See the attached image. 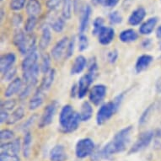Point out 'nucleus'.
<instances>
[{"label":"nucleus","instance_id":"obj_1","mask_svg":"<svg viewBox=\"0 0 161 161\" xmlns=\"http://www.w3.org/2000/svg\"><path fill=\"white\" fill-rule=\"evenodd\" d=\"M132 132V126H128L124 127L123 129L120 130L115 135L113 139L100 150V156L104 158L110 159L114 154L124 151L130 142Z\"/></svg>","mask_w":161,"mask_h":161},{"label":"nucleus","instance_id":"obj_2","mask_svg":"<svg viewBox=\"0 0 161 161\" xmlns=\"http://www.w3.org/2000/svg\"><path fill=\"white\" fill-rule=\"evenodd\" d=\"M81 118L79 113L74 111L73 106L66 105L62 108L59 114V124L62 131L65 133L74 132L79 127Z\"/></svg>","mask_w":161,"mask_h":161},{"label":"nucleus","instance_id":"obj_3","mask_svg":"<svg viewBox=\"0 0 161 161\" xmlns=\"http://www.w3.org/2000/svg\"><path fill=\"white\" fill-rule=\"evenodd\" d=\"M36 36L33 34H27L26 32L18 29L14 32L13 42L18 51L22 55H28L32 51L36 50Z\"/></svg>","mask_w":161,"mask_h":161},{"label":"nucleus","instance_id":"obj_4","mask_svg":"<svg viewBox=\"0 0 161 161\" xmlns=\"http://www.w3.org/2000/svg\"><path fill=\"white\" fill-rule=\"evenodd\" d=\"M118 110V107L114 103V101H110L106 104H103L98 110L96 114V122L98 125H103L106 123L116 111Z\"/></svg>","mask_w":161,"mask_h":161},{"label":"nucleus","instance_id":"obj_5","mask_svg":"<svg viewBox=\"0 0 161 161\" xmlns=\"http://www.w3.org/2000/svg\"><path fill=\"white\" fill-rule=\"evenodd\" d=\"M58 103L56 100H53L46 106L43 111L42 115L39 119L38 127L40 128H44V127H47L53 122V118H54V116L58 110Z\"/></svg>","mask_w":161,"mask_h":161},{"label":"nucleus","instance_id":"obj_6","mask_svg":"<svg viewBox=\"0 0 161 161\" xmlns=\"http://www.w3.org/2000/svg\"><path fill=\"white\" fill-rule=\"evenodd\" d=\"M95 149V143L92 139L85 137L78 141L75 147V153L79 158H86L93 153Z\"/></svg>","mask_w":161,"mask_h":161},{"label":"nucleus","instance_id":"obj_7","mask_svg":"<svg viewBox=\"0 0 161 161\" xmlns=\"http://www.w3.org/2000/svg\"><path fill=\"white\" fill-rule=\"evenodd\" d=\"M153 137H154V132L153 131H146V132H142L139 135V137H137L134 144L132 146L129 153H135L143 150L150 144Z\"/></svg>","mask_w":161,"mask_h":161},{"label":"nucleus","instance_id":"obj_8","mask_svg":"<svg viewBox=\"0 0 161 161\" xmlns=\"http://www.w3.org/2000/svg\"><path fill=\"white\" fill-rule=\"evenodd\" d=\"M69 40L67 36L63 37L61 40H59L53 47L51 53L52 57L56 61H60L63 58H66L67 49L69 46Z\"/></svg>","mask_w":161,"mask_h":161},{"label":"nucleus","instance_id":"obj_9","mask_svg":"<svg viewBox=\"0 0 161 161\" xmlns=\"http://www.w3.org/2000/svg\"><path fill=\"white\" fill-rule=\"evenodd\" d=\"M106 95V87L104 85H96L90 90L89 100L93 105L99 106Z\"/></svg>","mask_w":161,"mask_h":161},{"label":"nucleus","instance_id":"obj_10","mask_svg":"<svg viewBox=\"0 0 161 161\" xmlns=\"http://www.w3.org/2000/svg\"><path fill=\"white\" fill-rule=\"evenodd\" d=\"M95 79V76L90 73L85 74L83 75L79 80V83L77 85L78 87V97L79 99H82L87 95L90 90V85H92L93 81Z\"/></svg>","mask_w":161,"mask_h":161},{"label":"nucleus","instance_id":"obj_11","mask_svg":"<svg viewBox=\"0 0 161 161\" xmlns=\"http://www.w3.org/2000/svg\"><path fill=\"white\" fill-rule=\"evenodd\" d=\"M16 62V56L14 53H8L3 55L0 58V71L2 75L14 67Z\"/></svg>","mask_w":161,"mask_h":161},{"label":"nucleus","instance_id":"obj_12","mask_svg":"<svg viewBox=\"0 0 161 161\" xmlns=\"http://www.w3.org/2000/svg\"><path fill=\"white\" fill-rule=\"evenodd\" d=\"M98 41L101 45H109L115 38V30L112 27L104 26L97 35Z\"/></svg>","mask_w":161,"mask_h":161},{"label":"nucleus","instance_id":"obj_13","mask_svg":"<svg viewBox=\"0 0 161 161\" xmlns=\"http://www.w3.org/2000/svg\"><path fill=\"white\" fill-rule=\"evenodd\" d=\"M22 89H23V80L20 78H15L11 82H9L3 93V95L6 98H10L19 91H21Z\"/></svg>","mask_w":161,"mask_h":161},{"label":"nucleus","instance_id":"obj_14","mask_svg":"<svg viewBox=\"0 0 161 161\" xmlns=\"http://www.w3.org/2000/svg\"><path fill=\"white\" fill-rule=\"evenodd\" d=\"M91 12H92V9H91V7L90 5H85L82 9L79 25V34H84L85 31L87 30L88 26H89V23H90Z\"/></svg>","mask_w":161,"mask_h":161},{"label":"nucleus","instance_id":"obj_15","mask_svg":"<svg viewBox=\"0 0 161 161\" xmlns=\"http://www.w3.org/2000/svg\"><path fill=\"white\" fill-rule=\"evenodd\" d=\"M146 16V9L143 7H138L132 11L128 17V24L132 26H137L140 25Z\"/></svg>","mask_w":161,"mask_h":161},{"label":"nucleus","instance_id":"obj_16","mask_svg":"<svg viewBox=\"0 0 161 161\" xmlns=\"http://www.w3.org/2000/svg\"><path fill=\"white\" fill-rule=\"evenodd\" d=\"M20 148H21V143H20L19 138H16L13 141L3 143L1 144V152H3V153L18 155Z\"/></svg>","mask_w":161,"mask_h":161},{"label":"nucleus","instance_id":"obj_17","mask_svg":"<svg viewBox=\"0 0 161 161\" xmlns=\"http://www.w3.org/2000/svg\"><path fill=\"white\" fill-rule=\"evenodd\" d=\"M153 60V58L152 56L148 54H143L138 57L135 64V71L137 74H140L141 72L144 71L149 67L152 62Z\"/></svg>","mask_w":161,"mask_h":161},{"label":"nucleus","instance_id":"obj_18","mask_svg":"<svg viewBox=\"0 0 161 161\" xmlns=\"http://www.w3.org/2000/svg\"><path fill=\"white\" fill-rule=\"evenodd\" d=\"M37 61H38V53H37L36 49V50L32 51L31 53H30L28 55L25 56V59L22 61V72H25L32 69L33 67L38 64Z\"/></svg>","mask_w":161,"mask_h":161},{"label":"nucleus","instance_id":"obj_19","mask_svg":"<svg viewBox=\"0 0 161 161\" xmlns=\"http://www.w3.org/2000/svg\"><path fill=\"white\" fill-rule=\"evenodd\" d=\"M44 98H45V92L41 90L38 88L35 94L32 95L31 100L29 101V109L31 111H35L42 106L44 102Z\"/></svg>","mask_w":161,"mask_h":161},{"label":"nucleus","instance_id":"obj_20","mask_svg":"<svg viewBox=\"0 0 161 161\" xmlns=\"http://www.w3.org/2000/svg\"><path fill=\"white\" fill-rule=\"evenodd\" d=\"M86 65H87L86 58L83 55L77 56L75 59H74V63L72 64L70 73H71V74H74V75L79 74L80 73H82L83 70L85 69Z\"/></svg>","mask_w":161,"mask_h":161},{"label":"nucleus","instance_id":"obj_21","mask_svg":"<svg viewBox=\"0 0 161 161\" xmlns=\"http://www.w3.org/2000/svg\"><path fill=\"white\" fill-rule=\"evenodd\" d=\"M56 71L55 69H52L50 71H48L47 74H44L41 85H40L39 89L41 90H42L43 92H47L50 90V88L52 87L53 82H54V79H55Z\"/></svg>","mask_w":161,"mask_h":161},{"label":"nucleus","instance_id":"obj_22","mask_svg":"<svg viewBox=\"0 0 161 161\" xmlns=\"http://www.w3.org/2000/svg\"><path fill=\"white\" fill-rule=\"evenodd\" d=\"M157 23H158V18L157 17H151L140 25L139 33L141 35H143V36L150 35L153 31Z\"/></svg>","mask_w":161,"mask_h":161},{"label":"nucleus","instance_id":"obj_23","mask_svg":"<svg viewBox=\"0 0 161 161\" xmlns=\"http://www.w3.org/2000/svg\"><path fill=\"white\" fill-rule=\"evenodd\" d=\"M67 158V153L65 152L64 146L58 145L54 146L50 152L51 161H65Z\"/></svg>","mask_w":161,"mask_h":161},{"label":"nucleus","instance_id":"obj_24","mask_svg":"<svg viewBox=\"0 0 161 161\" xmlns=\"http://www.w3.org/2000/svg\"><path fill=\"white\" fill-rule=\"evenodd\" d=\"M52 41V33L49 26L45 25L42 29V36L39 41V47L42 50H45L46 48L48 47V46Z\"/></svg>","mask_w":161,"mask_h":161},{"label":"nucleus","instance_id":"obj_25","mask_svg":"<svg viewBox=\"0 0 161 161\" xmlns=\"http://www.w3.org/2000/svg\"><path fill=\"white\" fill-rule=\"evenodd\" d=\"M25 9L28 15L36 17L38 14L42 13V8L39 0H28L25 5Z\"/></svg>","mask_w":161,"mask_h":161},{"label":"nucleus","instance_id":"obj_26","mask_svg":"<svg viewBox=\"0 0 161 161\" xmlns=\"http://www.w3.org/2000/svg\"><path fill=\"white\" fill-rule=\"evenodd\" d=\"M138 38V34L133 29H127L122 31L119 35V39L123 43L133 42Z\"/></svg>","mask_w":161,"mask_h":161},{"label":"nucleus","instance_id":"obj_27","mask_svg":"<svg viewBox=\"0 0 161 161\" xmlns=\"http://www.w3.org/2000/svg\"><path fill=\"white\" fill-rule=\"evenodd\" d=\"M79 116L82 122H88L93 116V107L89 101H84L80 107Z\"/></svg>","mask_w":161,"mask_h":161},{"label":"nucleus","instance_id":"obj_28","mask_svg":"<svg viewBox=\"0 0 161 161\" xmlns=\"http://www.w3.org/2000/svg\"><path fill=\"white\" fill-rule=\"evenodd\" d=\"M25 116V109L22 106H19L16 109H14L12 113L9 116L7 124L8 125H14L19 121H21Z\"/></svg>","mask_w":161,"mask_h":161},{"label":"nucleus","instance_id":"obj_29","mask_svg":"<svg viewBox=\"0 0 161 161\" xmlns=\"http://www.w3.org/2000/svg\"><path fill=\"white\" fill-rule=\"evenodd\" d=\"M157 102L152 103L150 106H148L146 110L143 112V114L141 115L139 118V125H144L150 120V118L153 116V114L154 113V111L157 109Z\"/></svg>","mask_w":161,"mask_h":161},{"label":"nucleus","instance_id":"obj_30","mask_svg":"<svg viewBox=\"0 0 161 161\" xmlns=\"http://www.w3.org/2000/svg\"><path fill=\"white\" fill-rule=\"evenodd\" d=\"M32 143V136L31 132H25L24 140H23V144H22V149H23V153L25 158H28L31 153V147Z\"/></svg>","mask_w":161,"mask_h":161},{"label":"nucleus","instance_id":"obj_31","mask_svg":"<svg viewBox=\"0 0 161 161\" xmlns=\"http://www.w3.org/2000/svg\"><path fill=\"white\" fill-rule=\"evenodd\" d=\"M50 26L55 32L60 33L64 31L65 27V19L64 17L53 18L50 23Z\"/></svg>","mask_w":161,"mask_h":161},{"label":"nucleus","instance_id":"obj_32","mask_svg":"<svg viewBox=\"0 0 161 161\" xmlns=\"http://www.w3.org/2000/svg\"><path fill=\"white\" fill-rule=\"evenodd\" d=\"M62 6V17L65 19H69L72 17L73 11V0H63Z\"/></svg>","mask_w":161,"mask_h":161},{"label":"nucleus","instance_id":"obj_33","mask_svg":"<svg viewBox=\"0 0 161 161\" xmlns=\"http://www.w3.org/2000/svg\"><path fill=\"white\" fill-rule=\"evenodd\" d=\"M37 18L34 16H29V18L27 19L25 23V31L27 34H32V31H34L35 27L36 25Z\"/></svg>","mask_w":161,"mask_h":161},{"label":"nucleus","instance_id":"obj_34","mask_svg":"<svg viewBox=\"0 0 161 161\" xmlns=\"http://www.w3.org/2000/svg\"><path fill=\"white\" fill-rule=\"evenodd\" d=\"M41 71L43 74H47L51 69V58L48 54H44L42 58V63H41Z\"/></svg>","mask_w":161,"mask_h":161},{"label":"nucleus","instance_id":"obj_35","mask_svg":"<svg viewBox=\"0 0 161 161\" xmlns=\"http://www.w3.org/2000/svg\"><path fill=\"white\" fill-rule=\"evenodd\" d=\"M104 19L102 17H97L94 19L93 22V31L92 34L94 36H97L99 34V32L100 31V30L104 27Z\"/></svg>","mask_w":161,"mask_h":161},{"label":"nucleus","instance_id":"obj_36","mask_svg":"<svg viewBox=\"0 0 161 161\" xmlns=\"http://www.w3.org/2000/svg\"><path fill=\"white\" fill-rule=\"evenodd\" d=\"M108 19L111 25H118L122 23L123 18H122V15L120 14L119 11L115 10L109 14Z\"/></svg>","mask_w":161,"mask_h":161},{"label":"nucleus","instance_id":"obj_37","mask_svg":"<svg viewBox=\"0 0 161 161\" xmlns=\"http://www.w3.org/2000/svg\"><path fill=\"white\" fill-rule=\"evenodd\" d=\"M26 0H10L9 8L13 11H19L24 8Z\"/></svg>","mask_w":161,"mask_h":161},{"label":"nucleus","instance_id":"obj_38","mask_svg":"<svg viewBox=\"0 0 161 161\" xmlns=\"http://www.w3.org/2000/svg\"><path fill=\"white\" fill-rule=\"evenodd\" d=\"M16 106V100L14 99H8V100H3L1 102V109L6 111H11L14 110Z\"/></svg>","mask_w":161,"mask_h":161},{"label":"nucleus","instance_id":"obj_39","mask_svg":"<svg viewBox=\"0 0 161 161\" xmlns=\"http://www.w3.org/2000/svg\"><path fill=\"white\" fill-rule=\"evenodd\" d=\"M79 50L80 52H84L89 47V39L85 34L79 35Z\"/></svg>","mask_w":161,"mask_h":161},{"label":"nucleus","instance_id":"obj_40","mask_svg":"<svg viewBox=\"0 0 161 161\" xmlns=\"http://www.w3.org/2000/svg\"><path fill=\"white\" fill-rule=\"evenodd\" d=\"M35 86H36V85H25V87L22 89V90L20 91V94H19V98H20V100H25V99L31 94L32 90H33Z\"/></svg>","mask_w":161,"mask_h":161},{"label":"nucleus","instance_id":"obj_41","mask_svg":"<svg viewBox=\"0 0 161 161\" xmlns=\"http://www.w3.org/2000/svg\"><path fill=\"white\" fill-rule=\"evenodd\" d=\"M14 137V133L13 131L9 129H3L0 132V138H1V141H3V142L13 140Z\"/></svg>","mask_w":161,"mask_h":161},{"label":"nucleus","instance_id":"obj_42","mask_svg":"<svg viewBox=\"0 0 161 161\" xmlns=\"http://www.w3.org/2000/svg\"><path fill=\"white\" fill-rule=\"evenodd\" d=\"M37 119H38V116H37L36 114L32 115L30 118L27 119V121H25V122L24 124L22 125V130L25 131V132H28V129H29L31 126H33V124L37 121Z\"/></svg>","mask_w":161,"mask_h":161},{"label":"nucleus","instance_id":"obj_43","mask_svg":"<svg viewBox=\"0 0 161 161\" xmlns=\"http://www.w3.org/2000/svg\"><path fill=\"white\" fill-rule=\"evenodd\" d=\"M0 161H19V157L17 154H11V153L1 152Z\"/></svg>","mask_w":161,"mask_h":161},{"label":"nucleus","instance_id":"obj_44","mask_svg":"<svg viewBox=\"0 0 161 161\" xmlns=\"http://www.w3.org/2000/svg\"><path fill=\"white\" fill-rule=\"evenodd\" d=\"M16 73H17V69H16V67L14 66L13 68L11 69H9L5 74H3V79L5 80V81H12L14 79H15L14 76H15Z\"/></svg>","mask_w":161,"mask_h":161},{"label":"nucleus","instance_id":"obj_45","mask_svg":"<svg viewBox=\"0 0 161 161\" xmlns=\"http://www.w3.org/2000/svg\"><path fill=\"white\" fill-rule=\"evenodd\" d=\"M153 145L155 148H161V130H157L154 132V137H153Z\"/></svg>","mask_w":161,"mask_h":161},{"label":"nucleus","instance_id":"obj_46","mask_svg":"<svg viewBox=\"0 0 161 161\" xmlns=\"http://www.w3.org/2000/svg\"><path fill=\"white\" fill-rule=\"evenodd\" d=\"M63 3V0H47V6L50 10H55L56 8L60 5V3Z\"/></svg>","mask_w":161,"mask_h":161},{"label":"nucleus","instance_id":"obj_47","mask_svg":"<svg viewBox=\"0 0 161 161\" xmlns=\"http://www.w3.org/2000/svg\"><path fill=\"white\" fill-rule=\"evenodd\" d=\"M74 47H75V37H73L71 40H69V46H68V49H67V54L66 58H70L74 51Z\"/></svg>","mask_w":161,"mask_h":161},{"label":"nucleus","instance_id":"obj_48","mask_svg":"<svg viewBox=\"0 0 161 161\" xmlns=\"http://www.w3.org/2000/svg\"><path fill=\"white\" fill-rule=\"evenodd\" d=\"M22 22H23V18H22V16L19 14H15L13 16V18H12V24H13L14 27L19 28L21 25Z\"/></svg>","mask_w":161,"mask_h":161},{"label":"nucleus","instance_id":"obj_49","mask_svg":"<svg viewBox=\"0 0 161 161\" xmlns=\"http://www.w3.org/2000/svg\"><path fill=\"white\" fill-rule=\"evenodd\" d=\"M107 58H108V61L110 64H115L116 60H117V58H118V53H117V51L114 50L108 53Z\"/></svg>","mask_w":161,"mask_h":161},{"label":"nucleus","instance_id":"obj_50","mask_svg":"<svg viewBox=\"0 0 161 161\" xmlns=\"http://www.w3.org/2000/svg\"><path fill=\"white\" fill-rule=\"evenodd\" d=\"M9 114H8V111H4V110H2L1 109V111H0V122L3 124V123H7L9 119Z\"/></svg>","mask_w":161,"mask_h":161},{"label":"nucleus","instance_id":"obj_51","mask_svg":"<svg viewBox=\"0 0 161 161\" xmlns=\"http://www.w3.org/2000/svg\"><path fill=\"white\" fill-rule=\"evenodd\" d=\"M120 0H104L103 4L106 8H113L119 3Z\"/></svg>","mask_w":161,"mask_h":161},{"label":"nucleus","instance_id":"obj_52","mask_svg":"<svg viewBox=\"0 0 161 161\" xmlns=\"http://www.w3.org/2000/svg\"><path fill=\"white\" fill-rule=\"evenodd\" d=\"M155 91L157 94H161V77H159L155 83Z\"/></svg>","mask_w":161,"mask_h":161},{"label":"nucleus","instance_id":"obj_53","mask_svg":"<svg viewBox=\"0 0 161 161\" xmlns=\"http://www.w3.org/2000/svg\"><path fill=\"white\" fill-rule=\"evenodd\" d=\"M151 45V41L150 39H144L143 42H142V46H143V48H147L148 47H150Z\"/></svg>","mask_w":161,"mask_h":161},{"label":"nucleus","instance_id":"obj_54","mask_svg":"<svg viewBox=\"0 0 161 161\" xmlns=\"http://www.w3.org/2000/svg\"><path fill=\"white\" fill-rule=\"evenodd\" d=\"M156 36L161 40V25L156 30Z\"/></svg>","mask_w":161,"mask_h":161},{"label":"nucleus","instance_id":"obj_55","mask_svg":"<svg viewBox=\"0 0 161 161\" xmlns=\"http://www.w3.org/2000/svg\"><path fill=\"white\" fill-rule=\"evenodd\" d=\"M95 2L97 3H101V4H102L104 2V0H95Z\"/></svg>","mask_w":161,"mask_h":161}]
</instances>
